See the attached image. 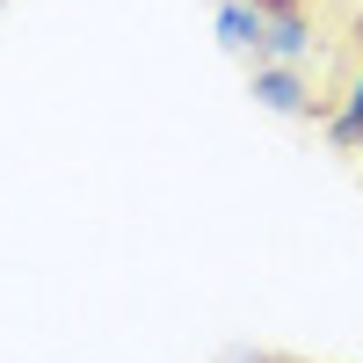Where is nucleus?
<instances>
[{
	"label": "nucleus",
	"mask_w": 363,
	"mask_h": 363,
	"mask_svg": "<svg viewBox=\"0 0 363 363\" xmlns=\"http://www.w3.org/2000/svg\"><path fill=\"white\" fill-rule=\"evenodd\" d=\"M247 95H255L262 109H277V116H327V102L306 87V73H298V66H284V58H255Z\"/></svg>",
	"instance_id": "obj_1"
},
{
	"label": "nucleus",
	"mask_w": 363,
	"mask_h": 363,
	"mask_svg": "<svg viewBox=\"0 0 363 363\" xmlns=\"http://www.w3.org/2000/svg\"><path fill=\"white\" fill-rule=\"evenodd\" d=\"M327 138H335L342 153H363V58L349 66V80H342V102L327 109Z\"/></svg>",
	"instance_id": "obj_3"
},
{
	"label": "nucleus",
	"mask_w": 363,
	"mask_h": 363,
	"mask_svg": "<svg viewBox=\"0 0 363 363\" xmlns=\"http://www.w3.org/2000/svg\"><path fill=\"white\" fill-rule=\"evenodd\" d=\"M255 58H284V66H306V58H313V22H306V8L269 15V29H262V51H255Z\"/></svg>",
	"instance_id": "obj_2"
},
{
	"label": "nucleus",
	"mask_w": 363,
	"mask_h": 363,
	"mask_svg": "<svg viewBox=\"0 0 363 363\" xmlns=\"http://www.w3.org/2000/svg\"><path fill=\"white\" fill-rule=\"evenodd\" d=\"M262 15H291V8H306V0H255Z\"/></svg>",
	"instance_id": "obj_5"
},
{
	"label": "nucleus",
	"mask_w": 363,
	"mask_h": 363,
	"mask_svg": "<svg viewBox=\"0 0 363 363\" xmlns=\"http://www.w3.org/2000/svg\"><path fill=\"white\" fill-rule=\"evenodd\" d=\"M262 29H269V15L255 8V0H225V8H218V44L240 51V58L262 51Z\"/></svg>",
	"instance_id": "obj_4"
}]
</instances>
